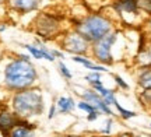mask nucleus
I'll use <instances>...</instances> for the list:
<instances>
[{"label": "nucleus", "mask_w": 151, "mask_h": 137, "mask_svg": "<svg viewBox=\"0 0 151 137\" xmlns=\"http://www.w3.org/2000/svg\"><path fill=\"white\" fill-rule=\"evenodd\" d=\"M134 82L139 91L140 90H151V67L136 69Z\"/></svg>", "instance_id": "17"}, {"label": "nucleus", "mask_w": 151, "mask_h": 137, "mask_svg": "<svg viewBox=\"0 0 151 137\" xmlns=\"http://www.w3.org/2000/svg\"><path fill=\"white\" fill-rule=\"evenodd\" d=\"M148 129H150V130H151V122H150V123H148Z\"/></svg>", "instance_id": "32"}, {"label": "nucleus", "mask_w": 151, "mask_h": 137, "mask_svg": "<svg viewBox=\"0 0 151 137\" xmlns=\"http://www.w3.org/2000/svg\"><path fill=\"white\" fill-rule=\"evenodd\" d=\"M56 66H58V71H59L60 77L66 80V81H71L73 80V71L70 70V67L66 65L63 60H58L56 62Z\"/></svg>", "instance_id": "20"}, {"label": "nucleus", "mask_w": 151, "mask_h": 137, "mask_svg": "<svg viewBox=\"0 0 151 137\" xmlns=\"http://www.w3.org/2000/svg\"><path fill=\"white\" fill-rule=\"evenodd\" d=\"M150 39H151V38H150Z\"/></svg>", "instance_id": "33"}, {"label": "nucleus", "mask_w": 151, "mask_h": 137, "mask_svg": "<svg viewBox=\"0 0 151 137\" xmlns=\"http://www.w3.org/2000/svg\"><path fill=\"white\" fill-rule=\"evenodd\" d=\"M115 110H116V115L122 119V121H130V119H134V118H137V112H134V110H132V109H127V108H124V106H122V105L116 104L115 106Z\"/></svg>", "instance_id": "18"}, {"label": "nucleus", "mask_w": 151, "mask_h": 137, "mask_svg": "<svg viewBox=\"0 0 151 137\" xmlns=\"http://www.w3.org/2000/svg\"><path fill=\"white\" fill-rule=\"evenodd\" d=\"M140 1V9L144 16H151V0H139Z\"/></svg>", "instance_id": "26"}, {"label": "nucleus", "mask_w": 151, "mask_h": 137, "mask_svg": "<svg viewBox=\"0 0 151 137\" xmlns=\"http://www.w3.org/2000/svg\"><path fill=\"white\" fill-rule=\"evenodd\" d=\"M7 105L20 119L32 122L34 119L42 116L46 109L43 91L39 88V85L10 94Z\"/></svg>", "instance_id": "3"}, {"label": "nucleus", "mask_w": 151, "mask_h": 137, "mask_svg": "<svg viewBox=\"0 0 151 137\" xmlns=\"http://www.w3.org/2000/svg\"><path fill=\"white\" fill-rule=\"evenodd\" d=\"M59 115H70L77 109V101L71 95H60L55 99Z\"/></svg>", "instance_id": "15"}, {"label": "nucleus", "mask_w": 151, "mask_h": 137, "mask_svg": "<svg viewBox=\"0 0 151 137\" xmlns=\"http://www.w3.org/2000/svg\"><path fill=\"white\" fill-rule=\"evenodd\" d=\"M70 28L81 34L88 42L94 44L106 37L109 32H112L115 28H118V22L109 13L91 11L73 20Z\"/></svg>", "instance_id": "2"}, {"label": "nucleus", "mask_w": 151, "mask_h": 137, "mask_svg": "<svg viewBox=\"0 0 151 137\" xmlns=\"http://www.w3.org/2000/svg\"><path fill=\"white\" fill-rule=\"evenodd\" d=\"M111 10L112 17L116 20V22H120L123 25H143L146 16L143 14L140 9L139 0H112L111 1Z\"/></svg>", "instance_id": "6"}, {"label": "nucleus", "mask_w": 151, "mask_h": 137, "mask_svg": "<svg viewBox=\"0 0 151 137\" xmlns=\"http://www.w3.org/2000/svg\"><path fill=\"white\" fill-rule=\"evenodd\" d=\"M92 90H95L101 97H102V99L106 102V104L109 105V106H115V105L118 104V95H116V88H108L105 84L102 82H98V84H95V85H92Z\"/></svg>", "instance_id": "16"}, {"label": "nucleus", "mask_w": 151, "mask_h": 137, "mask_svg": "<svg viewBox=\"0 0 151 137\" xmlns=\"http://www.w3.org/2000/svg\"><path fill=\"white\" fill-rule=\"evenodd\" d=\"M42 4V0H9L7 1V9L14 11L17 14H29L37 11Z\"/></svg>", "instance_id": "12"}, {"label": "nucleus", "mask_w": 151, "mask_h": 137, "mask_svg": "<svg viewBox=\"0 0 151 137\" xmlns=\"http://www.w3.org/2000/svg\"><path fill=\"white\" fill-rule=\"evenodd\" d=\"M70 59H71L73 63L80 65L81 67L87 69L88 71H99V73H102V74H109V73H111L108 67L97 63V62L94 60L90 55L88 56H71Z\"/></svg>", "instance_id": "14"}, {"label": "nucleus", "mask_w": 151, "mask_h": 137, "mask_svg": "<svg viewBox=\"0 0 151 137\" xmlns=\"http://www.w3.org/2000/svg\"><path fill=\"white\" fill-rule=\"evenodd\" d=\"M9 137H38L37 125L32 121L20 119L17 126L10 132Z\"/></svg>", "instance_id": "13"}, {"label": "nucleus", "mask_w": 151, "mask_h": 137, "mask_svg": "<svg viewBox=\"0 0 151 137\" xmlns=\"http://www.w3.org/2000/svg\"><path fill=\"white\" fill-rule=\"evenodd\" d=\"M141 27H143V31L151 38V16H147L146 18H144V22H143Z\"/></svg>", "instance_id": "27"}, {"label": "nucleus", "mask_w": 151, "mask_h": 137, "mask_svg": "<svg viewBox=\"0 0 151 137\" xmlns=\"http://www.w3.org/2000/svg\"><path fill=\"white\" fill-rule=\"evenodd\" d=\"M20 118L13 112L7 102L0 104V134L3 137H9L10 132L17 126Z\"/></svg>", "instance_id": "11"}, {"label": "nucleus", "mask_w": 151, "mask_h": 137, "mask_svg": "<svg viewBox=\"0 0 151 137\" xmlns=\"http://www.w3.org/2000/svg\"><path fill=\"white\" fill-rule=\"evenodd\" d=\"M84 81L88 84V87H92L98 82H102V73L99 71H88L86 76H84Z\"/></svg>", "instance_id": "21"}, {"label": "nucleus", "mask_w": 151, "mask_h": 137, "mask_svg": "<svg viewBox=\"0 0 151 137\" xmlns=\"http://www.w3.org/2000/svg\"><path fill=\"white\" fill-rule=\"evenodd\" d=\"M112 80L116 85V90H120V91H129L130 90V84L120 74H116V73H112Z\"/></svg>", "instance_id": "23"}, {"label": "nucleus", "mask_w": 151, "mask_h": 137, "mask_svg": "<svg viewBox=\"0 0 151 137\" xmlns=\"http://www.w3.org/2000/svg\"><path fill=\"white\" fill-rule=\"evenodd\" d=\"M77 109L81 110L83 113H86V116L91 115V113H94V112L98 110L94 105L90 104V102H87V101H84V99H78V101H77ZM98 112H99V110H98Z\"/></svg>", "instance_id": "22"}, {"label": "nucleus", "mask_w": 151, "mask_h": 137, "mask_svg": "<svg viewBox=\"0 0 151 137\" xmlns=\"http://www.w3.org/2000/svg\"><path fill=\"white\" fill-rule=\"evenodd\" d=\"M137 98L141 106L151 113V90H140L137 94Z\"/></svg>", "instance_id": "19"}, {"label": "nucleus", "mask_w": 151, "mask_h": 137, "mask_svg": "<svg viewBox=\"0 0 151 137\" xmlns=\"http://www.w3.org/2000/svg\"><path fill=\"white\" fill-rule=\"evenodd\" d=\"M21 48L35 60H45L49 63H56V57L52 55V48L46 45L43 39L35 37L32 44H21Z\"/></svg>", "instance_id": "8"}, {"label": "nucleus", "mask_w": 151, "mask_h": 137, "mask_svg": "<svg viewBox=\"0 0 151 137\" xmlns=\"http://www.w3.org/2000/svg\"><path fill=\"white\" fill-rule=\"evenodd\" d=\"M39 85V70L25 53H4L0 62V88L13 94Z\"/></svg>", "instance_id": "1"}, {"label": "nucleus", "mask_w": 151, "mask_h": 137, "mask_svg": "<svg viewBox=\"0 0 151 137\" xmlns=\"http://www.w3.org/2000/svg\"><path fill=\"white\" fill-rule=\"evenodd\" d=\"M113 125H115V121H113L112 116H106V119L104 122V126L101 129V133L105 134V136H111L113 130Z\"/></svg>", "instance_id": "24"}, {"label": "nucleus", "mask_w": 151, "mask_h": 137, "mask_svg": "<svg viewBox=\"0 0 151 137\" xmlns=\"http://www.w3.org/2000/svg\"><path fill=\"white\" fill-rule=\"evenodd\" d=\"M70 27L65 25V17L59 16L56 13L42 11L38 13L35 20L32 21V31L35 37L46 41H58L60 35L67 31Z\"/></svg>", "instance_id": "4"}, {"label": "nucleus", "mask_w": 151, "mask_h": 137, "mask_svg": "<svg viewBox=\"0 0 151 137\" xmlns=\"http://www.w3.org/2000/svg\"><path fill=\"white\" fill-rule=\"evenodd\" d=\"M4 49H3V48H1V45H0V62H1V59H3V56H4Z\"/></svg>", "instance_id": "29"}, {"label": "nucleus", "mask_w": 151, "mask_h": 137, "mask_svg": "<svg viewBox=\"0 0 151 137\" xmlns=\"http://www.w3.org/2000/svg\"><path fill=\"white\" fill-rule=\"evenodd\" d=\"M56 44L66 55L70 56H88L91 52V42H88L73 28H69L62 34Z\"/></svg>", "instance_id": "7"}, {"label": "nucleus", "mask_w": 151, "mask_h": 137, "mask_svg": "<svg viewBox=\"0 0 151 137\" xmlns=\"http://www.w3.org/2000/svg\"><path fill=\"white\" fill-rule=\"evenodd\" d=\"M78 97H80V99H84V101H87V102H90V104L94 105V106L101 112V115L112 116V118L116 116V113L113 112L112 106H109V105L102 99V97H101L95 90H92L91 87L83 88L81 93H78Z\"/></svg>", "instance_id": "10"}, {"label": "nucleus", "mask_w": 151, "mask_h": 137, "mask_svg": "<svg viewBox=\"0 0 151 137\" xmlns=\"http://www.w3.org/2000/svg\"><path fill=\"white\" fill-rule=\"evenodd\" d=\"M58 115H59V113H58V106H56V102L53 101L52 104L49 105L48 112H46V118H48V121H53Z\"/></svg>", "instance_id": "25"}, {"label": "nucleus", "mask_w": 151, "mask_h": 137, "mask_svg": "<svg viewBox=\"0 0 151 137\" xmlns=\"http://www.w3.org/2000/svg\"><path fill=\"white\" fill-rule=\"evenodd\" d=\"M7 1L9 0H0V7H7Z\"/></svg>", "instance_id": "30"}, {"label": "nucleus", "mask_w": 151, "mask_h": 137, "mask_svg": "<svg viewBox=\"0 0 151 137\" xmlns=\"http://www.w3.org/2000/svg\"><path fill=\"white\" fill-rule=\"evenodd\" d=\"M133 66L136 69L151 67V39L144 31L140 34L139 46L133 57Z\"/></svg>", "instance_id": "9"}, {"label": "nucleus", "mask_w": 151, "mask_h": 137, "mask_svg": "<svg viewBox=\"0 0 151 137\" xmlns=\"http://www.w3.org/2000/svg\"><path fill=\"white\" fill-rule=\"evenodd\" d=\"M122 29L120 28H115L112 32H109L106 37L99 39L97 42L91 44V56L94 60L102 65V66L111 67L116 63V55H115V48L118 45L119 39L122 37Z\"/></svg>", "instance_id": "5"}, {"label": "nucleus", "mask_w": 151, "mask_h": 137, "mask_svg": "<svg viewBox=\"0 0 151 137\" xmlns=\"http://www.w3.org/2000/svg\"><path fill=\"white\" fill-rule=\"evenodd\" d=\"M56 137H73V136H69V134H60V136H56Z\"/></svg>", "instance_id": "31"}, {"label": "nucleus", "mask_w": 151, "mask_h": 137, "mask_svg": "<svg viewBox=\"0 0 151 137\" xmlns=\"http://www.w3.org/2000/svg\"><path fill=\"white\" fill-rule=\"evenodd\" d=\"M7 28H9V22L0 18V34H3L6 29H7Z\"/></svg>", "instance_id": "28"}]
</instances>
